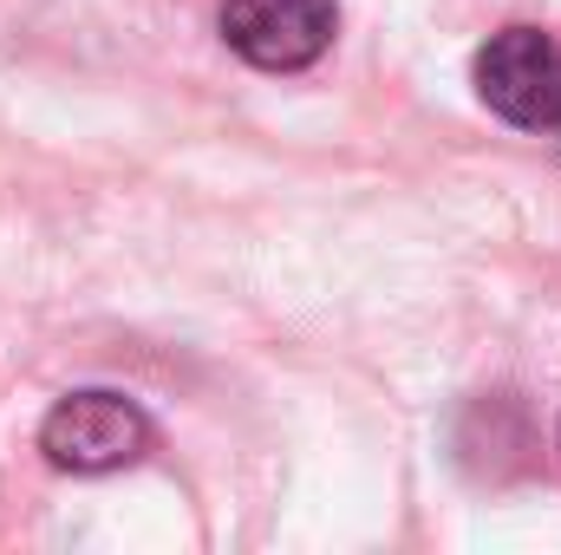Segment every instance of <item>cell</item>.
Returning a JSON list of instances; mask_svg holds the SVG:
<instances>
[{
    "label": "cell",
    "instance_id": "6da1fadb",
    "mask_svg": "<svg viewBox=\"0 0 561 555\" xmlns=\"http://www.w3.org/2000/svg\"><path fill=\"white\" fill-rule=\"evenodd\" d=\"M157 431L144 406H131L125 393H105V386H85V393H66L53 412L39 418V451L53 471L66 477H112V471H131L150 457Z\"/></svg>",
    "mask_w": 561,
    "mask_h": 555
},
{
    "label": "cell",
    "instance_id": "7a4b0ae2",
    "mask_svg": "<svg viewBox=\"0 0 561 555\" xmlns=\"http://www.w3.org/2000/svg\"><path fill=\"white\" fill-rule=\"evenodd\" d=\"M477 99L516 132H561V39L542 26H503L470 59Z\"/></svg>",
    "mask_w": 561,
    "mask_h": 555
},
{
    "label": "cell",
    "instance_id": "3957f363",
    "mask_svg": "<svg viewBox=\"0 0 561 555\" xmlns=\"http://www.w3.org/2000/svg\"><path fill=\"white\" fill-rule=\"evenodd\" d=\"M340 33L333 0H222V39L255 72H307Z\"/></svg>",
    "mask_w": 561,
    "mask_h": 555
},
{
    "label": "cell",
    "instance_id": "277c9868",
    "mask_svg": "<svg viewBox=\"0 0 561 555\" xmlns=\"http://www.w3.org/2000/svg\"><path fill=\"white\" fill-rule=\"evenodd\" d=\"M556 451H561V418H556Z\"/></svg>",
    "mask_w": 561,
    "mask_h": 555
}]
</instances>
